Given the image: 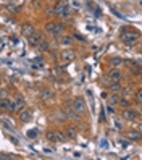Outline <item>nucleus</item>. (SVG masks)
Instances as JSON below:
<instances>
[{"label":"nucleus","mask_w":142,"mask_h":160,"mask_svg":"<svg viewBox=\"0 0 142 160\" xmlns=\"http://www.w3.org/2000/svg\"><path fill=\"white\" fill-rule=\"evenodd\" d=\"M113 123H115V126H116V129H118V131H121V129H123V123H121V120L115 118V120H113Z\"/></svg>","instance_id":"23"},{"label":"nucleus","mask_w":142,"mask_h":160,"mask_svg":"<svg viewBox=\"0 0 142 160\" xmlns=\"http://www.w3.org/2000/svg\"><path fill=\"white\" fill-rule=\"evenodd\" d=\"M5 97H7V91L3 89V91H2V99H5Z\"/></svg>","instance_id":"28"},{"label":"nucleus","mask_w":142,"mask_h":160,"mask_svg":"<svg viewBox=\"0 0 142 160\" xmlns=\"http://www.w3.org/2000/svg\"><path fill=\"white\" fill-rule=\"evenodd\" d=\"M136 100H137L139 105H142V89H139V91L136 92Z\"/></svg>","instance_id":"24"},{"label":"nucleus","mask_w":142,"mask_h":160,"mask_svg":"<svg viewBox=\"0 0 142 160\" xmlns=\"http://www.w3.org/2000/svg\"><path fill=\"white\" fill-rule=\"evenodd\" d=\"M52 99H53V91L52 89H47L45 87V89L41 91V100L42 102H50Z\"/></svg>","instance_id":"10"},{"label":"nucleus","mask_w":142,"mask_h":160,"mask_svg":"<svg viewBox=\"0 0 142 160\" xmlns=\"http://www.w3.org/2000/svg\"><path fill=\"white\" fill-rule=\"evenodd\" d=\"M121 41H123L126 45H129V47H132V45H136L137 42H139V37L141 36L136 33V31H132V29H123V33H121Z\"/></svg>","instance_id":"1"},{"label":"nucleus","mask_w":142,"mask_h":160,"mask_svg":"<svg viewBox=\"0 0 142 160\" xmlns=\"http://www.w3.org/2000/svg\"><path fill=\"white\" fill-rule=\"evenodd\" d=\"M0 157H2L3 160H7V159H15V157H13V155H10V154H5V152H3V154H2V155H0Z\"/></svg>","instance_id":"26"},{"label":"nucleus","mask_w":142,"mask_h":160,"mask_svg":"<svg viewBox=\"0 0 142 160\" xmlns=\"http://www.w3.org/2000/svg\"><path fill=\"white\" fill-rule=\"evenodd\" d=\"M137 117H139V112L132 110L131 107L129 109H123V112H121V118L124 121H134V120H137Z\"/></svg>","instance_id":"5"},{"label":"nucleus","mask_w":142,"mask_h":160,"mask_svg":"<svg viewBox=\"0 0 142 160\" xmlns=\"http://www.w3.org/2000/svg\"><path fill=\"white\" fill-rule=\"evenodd\" d=\"M74 39H78V41H81V42H84V41H86V39L82 37V36H79V34H76V36H74Z\"/></svg>","instance_id":"27"},{"label":"nucleus","mask_w":142,"mask_h":160,"mask_svg":"<svg viewBox=\"0 0 142 160\" xmlns=\"http://www.w3.org/2000/svg\"><path fill=\"white\" fill-rule=\"evenodd\" d=\"M53 13L57 15L58 18H66L70 15V7L66 2H57V5H55L53 8Z\"/></svg>","instance_id":"3"},{"label":"nucleus","mask_w":142,"mask_h":160,"mask_svg":"<svg viewBox=\"0 0 142 160\" xmlns=\"http://www.w3.org/2000/svg\"><path fill=\"white\" fill-rule=\"evenodd\" d=\"M66 138L70 139V141H74V139H76V129H74L73 126H68L66 128Z\"/></svg>","instance_id":"15"},{"label":"nucleus","mask_w":142,"mask_h":160,"mask_svg":"<svg viewBox=\"0 0 142 160\" xmlns=\"http://www.w3.org/2000/svg\"><path fill=\"white\" fill-rule=\"evenodd\" d=\"M15 102H16V110H23L24 109V99H23V95H16V99H15Z\"/></svg>","instance_id":"17"},{"label":"nucleus","mask_w":142,"mask_h":160,"mask_svg":"<svg viewBox=\"0 0 142 160\" xmlns=\"http://www.w3.org/2000/svg\"><path fill=\"white\" fill-rule=\"evenodd\" d=\"M142 138L141 131H136V129H129L128 133H126V139L128 141H134V142H139Z\"/></svg>","instance_id":"9"},{"label":"nucleus","mask_w":142,"mask_h":160,"mask_svg":"<svg viewBox=\"0 0 142 160\" xmlns=\"http://www.w3.org/2000/svg\"><path fill=\"white\" fill-rule=\"evenodd\" d=\"M120 100H121V97L118 94H112L108 97V103H112V105H115V103H120Z\"/></svg>","instance_id":"18"},{"label":"nucleus","mask_w":142,"mask_h":160,"mask_svg":"<svg viewBox=\"0 0 142 160\" xmlns=\"http://www.w3.org/2000/svg\"><path fill=\"white\" fill-rule=\"evenodd\" d=\"M73 41H74V36H63V37L60 39L61 45H71Z\"/></svg>","instance_id":"16"},{"label":"nucleus","mask_w":142,"mask_h":160,"mask_svg":"<svg viewBox=\"0 0 142 160\" xmlns=\"http://www.w3.org/2000/svg\"><path fill=\"white\" fill-rule=\"evenodd\" d=\"M21 34L24 36V37H29L31 34H34V26L31 25V23H26V25L21 28Z\"/></svg>","instance_id":"11"},{"label":"nucleus","mask_w":142,"mask_h":160,"mask_svg":"<svg viewBox=\"0 0 142 160\" xmlns=\"http://www.w3.org/2000/svg\"><path fill=\"white\" fill-rule=\"evenodd\" d=\"M108 81L110 83H113V81H121V73L118 70H110V73H108Z\"/></svg>","instance_id":"12"},{"label":"nucleus","mask_w":142,"mask_h":160,"mask_svg":"<svg viewBox=\"0 0 142 160\" xmlns=\"http://www.w3.org/2000/svg\"><path fill=\"white\" fill-rule=\"evenodd\" d=\"M36 134H37V133H36V131H29V136H31V138H34Z\"/></svg>","instance_id":"29"},{"label":"nucleus","mask_w":142,"mask_h":160,"mask_svg":"<svg viewBox=\"0 0 142 160\" xmlns=\"http://www.w3.org/2000/svg\"><path fill=\"white\" fill-rule=\"evenodd\" d=\"M49 49H50V45H49V42H47V41H42V42L37 45V50H39V52H47Z\"/></svg>","instance_id":"19"},{"label":"nucleus","mask_w":142,"mask_h":160,"mask_svg":"<svg viewBox=\"0 0 142 160\" xmlns=\"http://www.w3.org/2000/svg\"><path fill=\"white\" fill-rule=\"evenodd\" d=\"M141 83H142V74H141Z\"/></svg>","instance_id":"31"},{"label":"nucleus","mask_w":142,"mask_h":160,"mask_svg":"<svg viewBox=\"0 0 142 160\" xmlns=\"http://www.w3.org/2000/svg\"><path fill=\"white\" fill-rule=\"evenodd\" d=\"M61 60L63 62H73V60H76V50H71V49L61 50Z\"/></svg>","instance_id":"7"},{"label":"nucleus","mask_w":142,"mask_h":160,"mask_svg":"<svg viewBox=\"0 0 142 160\" xmlns=\"http://www.w3.org/2000/svg\"><path fill=\"white\" fill-rule=\"evenodd\" d=\"M19 120L23 123H27L31 120V112L29 110H19Z\"/></svg>","instance_id":"13"},{"label":"nucleus","mask_w":142,"mask_h":160,"mask_svg":"<svg viewBox=\"0 0 142 160\" xmlns=\"http://www.w3.org/2000/svg\"><path fill=\"white\" fill-rule=\"evenodd\" d=\"M42 41H44V37H42V34H31L29 37H27V42H29V45H33V47H37L39 44H41Z\"/></svg>","instance_id":"8"},{"label":"nucleus","mask_w":142,"mask_h":160,"mask_svg":"<svg viewBox=\"0 0 142 160\" xmlns=\"http://www.w3.org/2000/svg\"><path fill=\"white\" fill-rule=\"evenodd\" d=\"M52 73H53L55 76H61V70H60V68H53Z\"/></svg>","instance_id":"25"},{"label":"nucleus","mask_w":142,"mask_h":160,"mask_svg":"<svg viewBox=\"0 0 142 160\" xmlns=\"http://www.w3.org/2000/svg\"><path fill=\"white\" fill-rule=\"evenodd\" d=\"M0 107H2V110L8 112V113H15L16 112V102L13 100V99H2V102H0Z\"/></svg>","instance_id":"4"},{"label":"nucleus","mask_w":142,"mask_h":160,"mask_svg":"<svg viewBox=\"0 0 142 160\" xmlns=\"http://www.w3.org/2000/svg\"><path fill=\"white\" fill-rule=\"evenodd\" d=\"M110 89H112V92H118V91L121 89L120 81H113V83H110Z\"/></svg>","instance_id":"21"},{"label":"nucleus","mask_w":142,"mask_h":160,"mask_svg":"<svg viewBox=\"0 0 142 160\" xmlns=\"http://www.w3.org/2000/svg\"><path fill=\"white\" fill-rule=\"evenodd\" d=\"M71 107H73L79 115L86 113V102L82 100V99H73V100H71Z\"/></svg>","instance_id":"6"},{"label":"nucleus","mask_w":142,"mask_h":160,"mask_svg":"<svg viewBox=\"0 0 142 160\" xmlns=\"http://www.w3.org/2000/svg\"><path fill=\"white\" fill-rule=\"evenodd\" d=\"M120 105L123 107V109H129V107H131V102L126 100V99H121V100H120Z\"/></svg>","instance_id":"22"},{"label":"nucleus","mask_w":142,"mask_h":160,"mask_svg":"<svg viewBox=\"0 0 142 160\" xmlns=\"http://www.w3.org/2000/svg\"><path fill=\"white\" fill-rule=\"evenodd\" d=\"M45 31L49 34H52L53 37H60V36L63 34V25H60V23H53V21H49L45 25Z\"/></svg>","instance_id":"2"},{"label":"nucleus","mask_w":142,"mask_h":160,"mask_svg":"<svg viewBox=\"0 0 142 160\" xmlns=\"http://www.w3.org/2000/svg\"><path fill=\"white\" fill-rule=\"evenodd\" d=\"M47 141L50 142H58V131H47Z\"/></svg>","instance_id":"14"},{"label":"nucleus","mask_w":142,"mask_h":160,"mask_svg":"<svg viewBox=\"0 0 142 160\" xmlns=\"http://www.w3.org/2000/svg\"><path fill=\"white\" fill-rule=\"evenodd\" d=\"M137 128H139V129H141V131H142V121H141V123H139V126H137Z\"/></svg>","instance_id":"30"},{"label":"nucleus","mask_w":142,"mask_h":160,"mask_svg":"<svg viewBox=\"0 0 142 160\" xmlns=\"http://www.w3.org/2000/svg\"><path fill=\"white\" fill-rule=\"evenodd\" d=\"M121 63H123V60L118 58V57L116 58H110V66H112V68H118Z\"/></svg>","instance_id":"20"}]
</instances>
